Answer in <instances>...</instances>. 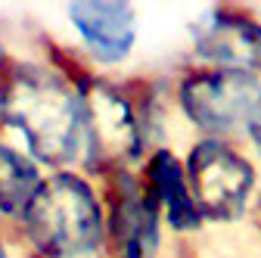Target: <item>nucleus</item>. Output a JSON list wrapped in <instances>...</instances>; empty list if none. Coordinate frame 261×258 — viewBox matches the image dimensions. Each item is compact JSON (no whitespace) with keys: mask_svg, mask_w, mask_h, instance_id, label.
I'll return each mask as SVG.
<instances>
[{"mask_svg":"<svg viewBox=\"0 0 261 258\" xmlns=\"http://www.w3.org/2000/svg\"><path fill=\"white\" fill-rule=\"evenodd\" d=\"M0 124L38 165L69 171L84 162L87 124L78 84L41 62H16L0 75Z\"/></svg>","mask_w":261,"mask_h":258,"instance_id":"1","label":"nucleus"},{"mask_svg":"<svg viewBox=\"0 0 261 258\" xmlns=\"http://www.w3.org/2000/svg\"><path fill=\"white\" fill-rule=\"evenodd\" d=\"M41 258H96L106 243V209L78 171H53L19 218Z\"/></svg>","mask_w":261,"mask_h":258,"instance_id":"2","label":"nucleus"},{"mask_svg":"<svg viewBox=\"0 0 261 258\" xmlns=\"http://www.w3.org/2000/svg\"><path fill=\"white\" fill-rule=\"evenodd\" d=\"M75 84L84 100V124H87L84 165L100 171H121L130 162H137L146 152L149 115L118 84L106 78L81 75Z\"/></svg>","mask_w":261,"mask_h":258,"instance_id":"3","label":"nucleus"},{"mask_svg":"<svg viewBox=\"0 0 261 258\" xmlns=\"http://www.w3.org/2000/svg\"><path fill=\"white\" fill-rule=\"evenodd\" d=\"M184 171L205 221L237 224L246 218L258 190V165L233 140L199 137L184 156Z\"/></svg>","mask_w":261,"mask_h":258,"instance_id":"4","label":"nucleus"},{"mask_svg":"<svg viewBox=\"0 0 261 258\" xmlns=\"http://www.w3.org/2000/svg\"><path fill=\"white\" fill-rule=\"evenodd\" d=\"M177 106L199 137H246L261 106V78L230 69L196 66L177 84Z\"/></svg>","mask_w":261,"mask_h":258,"instance_id":"5","label":"nucleus"},{"mask_svg":"<svg viewBox=\"0 0 261 258\" xmlns=\"http://www.w3.org/2000/svg\"><path fill=\"white\" fill-rule=\"evenodd\" d=\"M193 56L199 66L261 78V19L243 7H212L193 22Z\"/></svg>","mask_w":261,"mask_h":258,"instance_id":"6","label":"nucleus"},{"mask_svg":"<svg viewBox=\"0 0 261 258\" xmlns=\"http://www.w3.org/2000/svg\"><path fill=\"white\" fill-rule=\"evenodd\" d=\"M106 240L115 258H155L162 246V215L143 180L127 168L112 171V196L106 212Z\"/></svg>","mask_w":261,"mask_h":258,"instance_id":"7","label":"nucleus"},{"mask_svg":"<svg viewBox=\"0 0 261 258\" xmlns=\"http://www.w3.org/2000/svg\"><path fill=\"white\" fill-rule=\"evenodd\" d=\"M75 35L96 66H121L137 44V7L127 0H75L65 7Z\"/></svg>","mask_w":261,"mask_h":258,"instance_id":"8","label":"nucleus"},{"mask_svg":"<svg viewBox=\"0 0 261 258\" xmlns=\"http://www.w3.org/2000/svg\"><path fill=\"white\" fill-rule=\"evenodd\" d=\"M140 180L159 205L162 224H168L174 234L202 230L205 218L193 199V190H190V180L184 171V159H177V152L171 146H152Z\"/></svg>","mask_w":261,"mask_h":258,"instance_id":"9","label":"nucleus"},{"mask_svg":"<svg viewBox=\"0 0 261 258\" xmlns=\"http://www.w3.org/2000/svg\"><path fill=\"white\" fill-rule=\"evenodd\" d=\"M41 184L44 174L35 159L0 140V215L22 218V212L35 199Z\"/></svg>","mask_w":261,"mask_h":258,"instance_id":"10","label":"nucleus"},{"mask_svg":"<svg viewBox=\"0 0 261 258\" xmlns=\"http://www.w3.org/2000/svg\"><path fill=\"white\" fill-rule=\"evenodd\" d=\"M243 140H249V146H252L255 159L261 162V106H258V112H255V118H252V124H249V131H246V137H243Z\"/></svg>","mask_w":261,"mask_h":258,"instance_id":"11","label":"nucleus"},{"mask_svg":"<svg viewBox=\"0 0 261 258\" xmlns=\"http://www.w3.org/2000/svg\"><path fill=\"white\" fill-rule=\"evenodd\" d=\"M0 258H10V249L4 246V240H0Z\"/></svg>","mask_w":261,"mask_h":258,"instance_id":"12","label":"nucleus"},{"mask_svg":"<svg viewBox=\"0 0 261 258\" xmlns=\"http://www.w3.org/2000/svg\"><path fill=\"white\" fill-rule=\"evenodd\" d=\"M0 75H4V44H0Z\"/></svg>","mask_w":261,"mask_h":258,"instance_id":"13","label":"nucleus"}]
</instances>
